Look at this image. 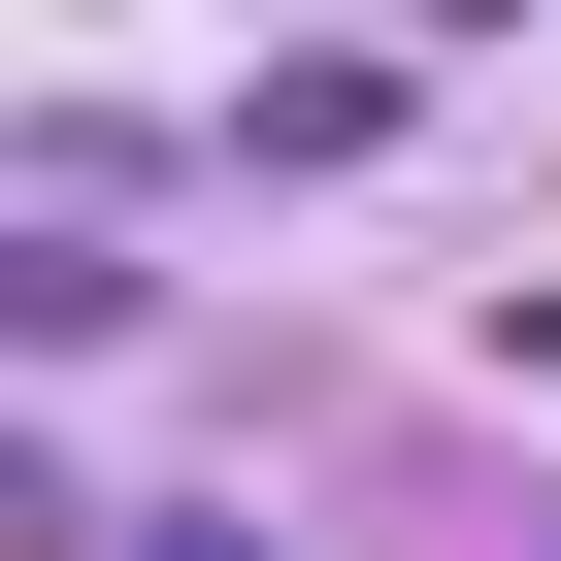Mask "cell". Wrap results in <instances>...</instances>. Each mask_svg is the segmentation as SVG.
Returning a JSON list of instances; mask_svg holds the SVG:
<instances>
[{
    "label": "cell",
    "mask_w": 561,
    "mask_h": 561,
    "mask_svg": "<svg viewBox=\"0 0 561 561\" xmlns=\"http://www.w3.org/2000/svg\"><path fill=\"white\" fill-rule=\"evenodd\" d=\"M133 561H264V528H133Z\"/></svg>",
    "instance_id": "6da1fadb"
},
{
    "label": "cell",
    "mask_w": 561,
    "mask_h": 561,
    "mask_svg": "<svg viewBox=\"0 0 561 561\" xmlns=\"http://www.w3.org/2000/svg\"><path fill=\"white\" fill-rule=\"evenodd\" d=\"M528 561H561V528H528Z\"/></svg>",
    "instance_id": "7a4b0ae2"
}]
</instances>
